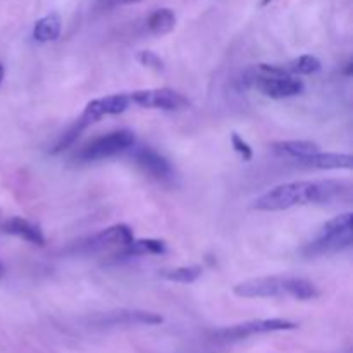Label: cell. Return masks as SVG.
Here are the masks:
<instances>
[{"mask_svg":"<svg viewBox=\"0 0 353 353\" xmlns=\"http://www.w3.org/2000/svg\"><path fill=\"white\" fill-rule=\"evenodd\" d=\"M3 74H6V69H3V65L0 64V85H2L3 81Z\"/></svg>","mask_w":353,"mask_h":353,"instance_id":"obj_24","label":"cell"},{"mask_svg":"<svg viewBox=\"0 0 353 353\" xmlns=\"http://www.w3.org/2000/svg\"><path fill=\"white\" fill-rule=\"evenodd\" d=\"M85 130H86L85 124H83L79 119H76V123L72 124V126L69 128V130L65 131V133L62 134L61 138H59L57 143H55L54 148H52V150H50V154H52V155H57V154H61V152H64L65 148H69L72 143H74L76 140H78V137H79V134H81Z\"/></svg>","mask_w":353,"mask_h":353,"instance_id":"obj_20","label":"cell"},{"mask_svg":"<svg viewBox=\"0 0 353 353\" xmlns=\"http://www.w3.org/2000/svg\"><path fill=\"white\" fill-rule=\"evenodd\" d=\"M202 272L203 269L200 265H181V268L164 269V271H161V276L168 281L190 285V283H195L202 276Z\"/></svg>","mask_w":353,"mask_h":353,"instance_id":"obj_19","label":"cell"},{"mask_svg":"<svg viewBox=\"0 0 353 353\" xmlns=\"http://www.w3.org/2000/svg\"><path fill=\"white\" fill-rule=\"evenodd\" d=\"M343 192V183L336 179H307L290 181L274 186L254 202V209L261 212H278L296 205L326 203Z\"/></svg>","mask_w":353,"mask_h":353,"instance_id":"obj_1","label":"cell"},{"mask_svg":"<svg viewBox=\"0 0 353 353\" xmlns=\"http://www.w3.org/2000/svg\"><path fill=\"white\" fill-rule=\"evenodd\" d=\"M137 59L141 65H145V68H150L154 69V71H164V61H162L155 52L141 50L140 54L137 55Z\"/></svg>","mask_w":353,"mask_h":353,"instance_id":"obj_21","label":"cell"},{"mask_svg":"<svg viewBox=\"0 0 353 353\" xmlns=\"http://www.w3.org/2000/svg\"><path fill=\"white\" fill-rule=\"evenodd\" d=\"M134 145V133L130 130H119L95 138L76 154V159L81 162H97L116 157L123 152L130 150Z\"/></svg>","mask_w":353,"mask_h":353,"instance_id":"obj_5","label":"cell"},{"mask_svg":"<svg viewBox=\"0 0 353 353\" xmlns=\"http://www.w3.org/2000/svg\"><path fill=\"white\" fill-rule=\"evenodd\" d=\"M90 323L97 327H130V326H157L164 323V317L147 310L121 309L114 312L100 314Z\"/></svg>","mask_w":353,"mask_h":353,"instance_id":"obj_8","label":"cell"},{"mask_svg":"<svg viewBox=\"0 0 353 353\" xmlns=\"http://www.w3.org/2000/svg\"><path fill=\"white\" fill-rule=\"evenodd\" d=\"M231 145H233L234 152H236V154L240 155L245 162L252 161V157H254V150H252L250 145H248L247 141L240 137V134L238 133L231 134Z\"/></svg>","mask_w":353,"mask_h":353,"instance_id":"obj_22","label":"cell"},{"mask_svg":"<svg viewBox=\"0 0 353 353\" xmlns=\"http://www.w3.org/2000/svg\"><path fill=\"white\" fill-rule=\"evenodd\" d=\"M131 157H133L134 164L150 178L157 179V181H165V179L172 178V165L154 148L138 147L131 152Z\"/></svg>","mask_w":353,"mask_h":353,"instance_id":"obj_10","label":"cell"},{"mask_svg":"<svg viewBox=\"0 0 353 353\" xmlns=\"http://www.w3.org/2000/svg\"><path fill=\"white\" fill-rule=\"evenodd\" d=\"M62 21L57 12H50L47 16L40 17L33 26V38L40 43H47V41H54L61 37Z\"/></svg>","mask_w":353,"mask_h":353,"instance_id":"obj_15","label":"cell"},{"mask_svg":"<svg viewBox=\"0 0 353 353\" xmlns=\"http://www.w3.org/2000/svg\"><path fill=\"white\" fill-rule=\"evenodd\" d=\"M176 26V14L174 10L162 7V9L154 10L150 16L147 17V30L155 37H162L174 30Z\"/></svg>","mask_w":353,"mask_h":353,"instance_id":"obj_17","label":"cell"},{"mask_svg":"<svg viewBox=\"0 0 353 353\" xmlns=\"http://www.w3.org/2000/svg\"><path fill=\"white\" fill-rule=\"evenodd\" d=\"M130 103H131L130 95H124V93H116V95L95 99L92 100V102L86 103L85 110H83V114L78 117V119L88 128L92 126L93 123H97L99 119H102L103 116H116V114H123L124 110L130 107Z\"/></svg>","mask_w":353,"mask_h":353,"instance_id":"obj_9","label":"cell"},{"mask_svg":"<svg viewBox=\"0 0 353 353\" xmlns=\"http://www.w3.org/2000/svg\"><path fill=\"white\" fill-rule=\"evenodd\" d=\"M302 165L314 169H352L353 157L348 154H333V152H314L309 157L299 161Z\"/></svg>","mask_w":353,"mask_h":353,"instance_id":"obj_13","label":"cell"},{"mask_svg":"<svg viewBox=\"0 0 353 353\" xmlns=\"http://www.w3.org/2000/svg\"><path fill=\"white\" fill-rule=\"evenodd\" d=\"M272 0H262V6H268V3H271Z\"/></svg>","mask_w":353,"mask_h":353,"instance_id":"obj_25","label":"cell"},{"mask_svg":"<svg viewBox=\"0 0 353 353\" xmlns=\"http://www.w3.org/2000/svg\"><path fill=\"white\" fill-rule=\"evenodd\" d=\"M2 231L6 234L21 238V240L28 241V243L37 245V247H43L45 245V236L40 228L37 224L30 223L28 219H23V217H10V219H7L2 224Z\"/></svg>","mask_w":353,"mask_h":353,"instance_id":"obj_12","label":"cell"},{"mask_svg":"<svg viewBox=\"0 0 353 353\" xmlns=\"http://www.w3.org/2000/svg\"><path fill=\"white\" fill-rule=\"evenodd\" d=\"M299 324L288 319H254L247 323L236 324V326L223 327V330L212 331L210 338L217 343H234V341L247 340L255 334L276 333V331H292L296 330Z\"/></svg>","mask_w":353,"mask_h":353,"instance_id":"obj_6","label":"cell"},{"mask_svg":"<svg viewBox=\"0 0 353 353\" xmlns=\"http://www.w3.org/2000/svg\"><path fill=\"white\" fill-rule=\"evenodd\" d=\"M130 100L143 109L161 110H183L190 105V100L183 93L172 88H150L137 90L130 95Z\"/></svg>","mask_w":353,"mask_h":353,"instance_id":"obj_7","label":"cell"},{"mask_svg":"<svg viewBox=\"0 0 353 353\" xmlns=\"http://www.w3.org/2000/svg\"><path fill=\"white\" fill-rule=\"evenodd\" d=\"M323 64H321L319 59L316 55H300V57L293 59L288 64H283V69H285L288 74L292 76H303V74H316V72L321 71Z\"/></svg>","mask_w":353,"mask_h":353,"instance_id":"obj_18","label":"cell"},{"mask_svg":"<svg viewBox=\"0 0 353 353\" xmlns=\"http://www.w3.org/2000/svg\"><path fill=\"white\" fill-rule=\"evenodd\" d=\"M2 276H3V265L0 264V278H2Z\"/></svg>","mask_w":353,"mask_h":353,"instance_id":"obj_26","label":"cell"},{"mask_svg":"<svg viewBox=\"0 0 353 353\" xmlns=\"http://www.w3.org/2000/svg\"><path fill=\"white\" fill-rule=\"evenodd\" d=\"M165 252V241L155 238H141L133 240L130 245L123 247L121 257H141V255H161Z\"/></svg>","mask_w":353,"mask_h":353,"instance_id":"obj_16","label":"cell"},{"mask_svg":"<svg viewBox=\"0 0 353 353\" xmlns=\"http://www.w3.org/2000/svg\"><path fill=\"white\" fill-rule=\"evenodd\" d=\"M233 293L240 299H278L290 296L295 300H314L321 295L316 283L296 276H265L238 283Z\"/></svg>","mask_w":353,"mask_h":353,"instance_id":"obj_2","label":"cell"},{"mask_svg":"<svg viewBox=\"0 0 353 353\" xmlns=\"http://www.w3.org/2000/svg\"><path fill=\"white\" fill-rule=\"evenodd\" d=\"M241 83H243L245 86L259 90L262 95L274 100L296 97L303 92V88H305L302 79H299L296 76L259 74V72H255L252 68H248L247 71L243 72Z\"/></svg>","mask_w":353,"mask_h":353,"instance_id":"obj_4","label":"cell"},{"mask_svg":"<svg viewBox=\"0 0 353 353\" xmlns=\"http://www.w3.org/2000/svg\"><path fill=\"white\" fill-rule=\"evenodd\" d=\"M352 217V212H343L324 223L312 241L302 248V254L305 257H321L350 248L353 241Z\"/></svg>","mask_w":353,"mask_h":353,"instance_id":"obj_3","label":"cell"},{"mask_svg":"<svg viewBox=\"0 0 353 353\" xmlns=\"http://www.w3.org/2000/svg\"><path fill=\"white\" fill-rule=\"evenodd\" d=\"M105 7H117V6H130V3L141 2V0H99Z\"/></svg>","mask_w":353,"mask_h":353,"instance_id":"obj_23","label":"cell"},{"mask_svg":"<svg viewBox=\"0 0 353 353\" xmlns=\"http://www.w3.org/2000/svg\"><path fill=\"white\" fill-rule=\"evenodd\" d=\"M319 148L321 147L316 143V141H309V140H288V141H274V143H271L272 154L278 155V157L295 159L296 162L309 157V155H312L314 152H317Z\"/></svg>","mask_w":353,"mask_h":353,"instance_id":"obj_14","label":"cell"},{"mask_svg":"<svg viewBox=\"0 0 353 353\" xmlns=\"http://www.w3.org/2000/svg\"><path fill=\"white\" fill-rule=\"evenodd\" d=\"M133 240V230H131L128 224H114V226L93 234V236L86 241V248H88V250H102V248L114 247V245L126 247V245H130Z\"/></svg>","mask_w":353,"mask_h":353,"instance_id":"obj_11","label":"cell"}]
</instances>
